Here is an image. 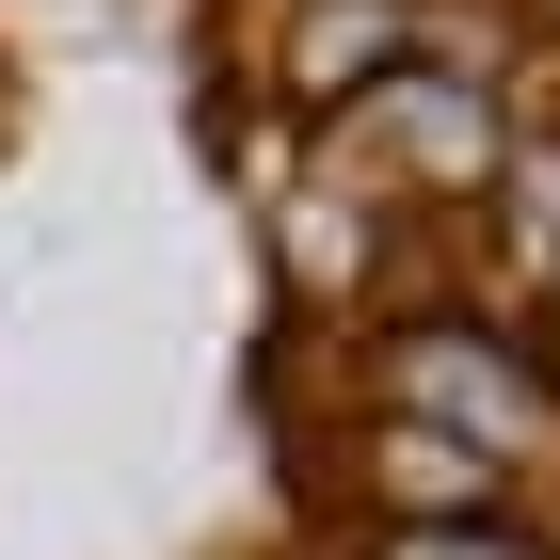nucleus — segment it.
I'll list each match as a JSON object with an SVG mask.
<instances>
[{
    "instance_id": "obj_1",
    "label": "nucleus",
    "mask_w": 560,
    "mask_h": 560,
    "mask_svg": "<svg viewBox=\"0 0 560 560\" xmlns=\"http://www.w3.org/2000/svg\"><path fill=\"white\" fill-rule=\"evenodd\" d=\"M369 33H385V16H320V33H304V81H352V65H369Z\"/></svg>"
}]
</instances>
